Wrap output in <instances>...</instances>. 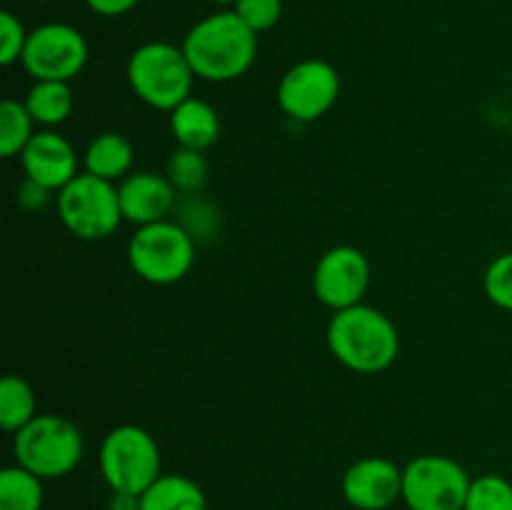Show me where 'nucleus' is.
<instances>
[{
	"instance_id": "nucleus-19",
	"label": "nucleus",
	"mask_w": 512,
	"mask_h": 510,
	"mask_svg": "<svg viewBox=\"0 0 512 510\" xmlns=\"http://www.w3.org/2000/svg\"><path fill=\"white\" fill-rule=\"evenodd\" d=\"M38 415L35 390L20 375H5L0 380V425L5 433L15 435Z\"/></svg>"
},
{
	"instance_id": "nucleus-10",
	"label": "nucleus",
	"mask_w": 512,
	"mask_h": 510,
	"mask_svg": "<svg viewBox=\"0 0 512 510\" xmlns=\"http://www.w3.org/2000/svg\"><path fill=\"white\" fill-rule=\"evenodd\" d=\"M340 95V75L330 63L308 58L295 63L278 85V105L290 120L313 123L335 105Z\"/></svg>"
},
{
	"instance_id": "nucleus-22",
	"label": "nucleus",
	"mask_w": 512,
	"mask_h": 510,
	"mask_svg": "<svg viewBox=\"0 0 512 510\" xmlns=\"http://www.w3.org/2000/svg\"><path fill=\"white\" fill-rule=\"evenodd\" d=\"M165 175H168V180L175 185L178 193L193 195L208 180V160H205V155L200 150L178 148L170 155Z\"/></svg>"
},
{
	"instance_id": "nucleus-20",
	"label": "nucleus",
	"mask_w": 512,
	"mask_h": 510,
	"mask_svg": "<svg viewBox=\"0 0 512 510\" xmlns=\"http://www.w3.org/2000/svg\"><path fill=\"white\" fill-rule=\"evenodd\" d=\"M43 500V478L20 465H10L0 473V510H40Z\"/></svg>"
},
{
	"instance_id": "nucleus-7",
	"label": "nucleus",
	"mask_w": 512,
	"mask_h": 510,
	"mask_svg": "<svg viewBox=\"0 0 512 510\" xmlns=\"http://www.w3.org/2000/svg\"><path fill=\"white\" fill-rule=\"evenodd\" d=\"M100 473L113 493L143 495L160 478V448L140 425H118L100 445Z\"/></svg>"
},
{
	"instance_id": "nucleus-21",
	"label": "nucleus",
	"mask_w": 512,
	"mask_h": 510,
	"mask_svg": "<svg viewBox=\"0 0 512 510\" xmlns=\"http://www.w3.org/2000/svg\"><path fill=\"white\" fill-rule=\"evenodd\" d=\"M35 135V120L23 100H3L0 103V155L15 158L25 150Z\"/></svg>"
},
{
	"instance_id": "nucleus-13",
	"label": "nucleus",
	"mask_w": 512,
	"mask_h": 510,
	"mask_svg": "<svg viewBox=\"0 0 512 510\" xmlns=\"http://www.w3.org/2000/svg\"><path fill=\"white\" fill-rule=\"evenodd\" d=\"M118 198L123 220L143 228V225L168 220L178 203V190L170 183L168 175L153 173V170H135L118 183Z\"/></svg>"
},
{
	"instance_id": "nucleus-6",
	"label": "nucleus",
	"mask_w": 512,
	"mask_h": 510,
	"mask_svg": "<svg viewBox=\"0 0 512 510\" xmlns=\"http://www.w3.org/2000/svg\"><path fill=\"white\" fill-rule=\"evenodd\" d=\"M55 208L63 228L80 240H103L123 223L118 185L85 170L55 193Z\"/></svg>"
},
{
	"instance_id": "nucleus-17",
	"label": "nucleus",
	"mask_w": 512,
	"mask_h": 510,
	"mask_svg": "<svg viewBox=\"0 0 512 510\" xmlns=\"http://www.w3.org/2000/svg\"><path fill=\"white\" fill-rule=\"evenodd\" d=\"M140 510H208V498L195 480L170 473L140 495Z\"/></svg>"
},
{
	"instance_id": "nucleus-24",
	"label": "nucleus",
	"mask_w": 512,
	"mask_h": 510,
	"mask_svg": "<svg viewBox=\"0 0 512 510\" xmlns=\"http://www.w3.org/2000/svg\"><path fill=\"white\" fill-rule=\"evenodd\" d=\"M485 295L500 310L512 313V253H503L488 265L483 275Z\"/></svg>"
},
{
	"instance_id": "nucleus-5",
	"label": "nucleus",
	"mask_w": 512,
	"mask_h": 510,
	"mask_svg": "<svg viewBox=\"0 0 512 510\" xmlns=\"http://www.w3.org/2000/svg\"><path fill=\"white\" fill-rule=\"evenodd\" d=\"M128 263L150 285H175L195 263V238L185 225L163 220L143 225L128 243Z\"/></svg>"
},
{
	"instance_id": "nucleus-29",
	"label": "nucleus",
	"mask_w": 512,
	"mask_h": 510,
	"mask_svg": "<svg viewBox=\"0 0 512 510\" xmlns=\"http://www.w3.org/2000/svg\"><path fill=\"white\" fill-rule=\"evenodd\" d=\"M110 510H140V495L135 493H113Z\"/></svg>"
},
{
	"instance_id": "nucleus-9",
	"label": "nucleus",
	"mask_w": 512,
	"mask_h": 510,
	"mask_svg": "<svg viewBox=\"0 0 512 510\" xmlns=\"http://www.w3.org/2000/svg\"><path fill=\"white\" fill-rule=\"evenodd\" d=\"M20 63L33 80L70 83L88 63V40L70 23H43L28 33Z\"/></svg>"
},
{
	"instance_id": "nucleus-25",
	"label": "nucleus",
	"mask_w": 512,
	"mask_h": 510,
	"mask_svg": "<svg viewBox=\"0 0 512 510\" xmlns=\"http://www.w3.org/2000/svg\"><path fill=\"white\" fill-rule=\"evenodd\" d=\"M233 10L253 33L260 35L280 23L283 0H238V3L233 5Z\"/></svg>"
},
{
	"instance_id": "nucleus-14",
	"label": "nucleus",
	"mask_w": 512,
	"mask_h": 510,
	"mask_svg": "<svg viewBox=\"0 0 512 510\" xmlns=\"http://www.w3.org/2000/svg\"><path fill=\"white\" fill-rule=\"evenodd\" d=\"M20 163H23L25 178L53 190V193L63 190L78 175L75 148L68 138L50 128L38 130L30 138V143L20 153Z\"/></svg>"
},
{
	"instance_id": "nucleus-1",
	"label": "nucleus",
	"mask_w": 512,
	"mask_h": 510,
	"mask_svg": "<svg viewBox=\"0 0 512 510\" xmlns=\"http://www.w3.org/2000/svg\"><path fill=\"white\" fill-rule=\"evenodd\" d=\"M183 53L195 78L230 83L248 73L258 55V33L233 8L198 20L183 38Z\"/></svg>"
},
{
	"instance_id": "nucleus-15",
	"label": "nucleus",
	"mask_w": 512,
	"mask_h": 510,
	"mask_svg": "<svg viewBox=\"0 0 512 510\" xmlns=\"http://www.w3.org/2000/svg\"><path fill=\"white\" fill-rule=\"evenodd\" d=\"M170 133H173L178 148L205 153L220 138L218 110L210 103H205V100L190 95L178 108L170 110Z\"/></svg>"
},
{
	"instance_id": "nucleus-23",
	"label": "nucleus",
	"mask_w": 512,
	"mask_h": 510,
	"mask_svg": "<svg viewBox=\"0 0 512 510\" xmlns=\"http://www.w3.org/2000/svg\"><path fill=\"white\" fill-rule=\"evenodd\" d=\"M463 510H512V483L498 473L480 475L470 483Z\"/></svg>"
},
{
	"instance_id": "nucleus-8",
	"label": "nucleus",
	"mask_w": 512,
	"mask_h": 510,
	"mask_svg": "<svg viewBox=\"0 0 512 510\" xmlns=\"http://www.w3.org/2000/svg\"><path fill=\"white\" fill-rule=\"evenodd\" d=\"M470 475L448 455H420L403 468V503L410 510H463Z\"/></svg>"
},
{
	"instance_id": "nucleus-18",
	"label": "nucleus",
	"mask_w": 512,
	"mask_h": 510,
	"mask_svg": "<svg viewBox=\"0 0 512 510\" xmlns=\"http://www.w3.org/2000/svg\"><path fill=\"white\" fill-rule=\"evenodd\" d=\"M23 103L33 115L35 125L55 128L73 113V90H70V83H60V80H35Z\"/></svg>"
},
{
	"instance_id": "nucleus-28",
	"label": "nucleus",
	"mask_w": 512,
	"mask_h": 510,
	"mask_svg": "<svg viewBox=\"0 0 512 510\" xmlns=\"http://www.w3.org/2000/svg\"><path fill=\"white\" fill-rule=\"evenodd\" d=\"M140 0H85L90 10L100 18H120V15L130 13Z\"/></svg>"
},
{
	"instance_id": "nucleus-12",
	"label": "nucleus",
	"mask_w": 512,
	"mask_h": 510,
	"mask_svg": "<svg viewBox=\"0 0 512 510\" xmlns=\"http://www.w3.org/2000/svg\"><path fill=\"white\" fill-rule=\"evenodd\" d=\"M343 495L355 510H385L403 498V470L388 458H360L343 475Z\"/></svg>"
},
{
	"instance_id": "nucleus-11",
	"label": "nucleus",
	"mask_w": 512,
	"mask_h": 510,
	"mask_svg": "<svg viewBox=\"0 0 512 510\" xmlns=\"http://www.w3.org/2000/svg\"><path fill=\"white\" fill-rule=\"evenodd\" d=\"M370 285V263L353 245H335L320 255L313 273V293L325 308L345 310L363 303Z\"/></svg>"
},
{
	"instance_id": "nucleus-30",
	"label": "nucleus",
	"mask_w": 512,
	"mask_h": 510,
	"mask_svg": "<svg viewBox=\"0 0 512 510\" xmlns=\"http://www.w3.org/2000/svg\"><path fill=\"white\" fill-rule=\"evenodd\" d=\"M210 3H218V5H230V8H233V5L238 3V0H210Z\"/></svg>"
},
{
	"instance_id": "nucleus-26",
	"label": "nucleus",
	"mask_w": 512,
	"mask_h": 510,
	"mask_svg": "<svg viewBox=\"0 0 512 510\" xmlns=\"http://www.w3.org/2000/svg\"><path fill=\"white\" fill-rule=\"evenodd\" d=\"M28 33L30 30H25L23 20L18 15H13L10 10L0 13V63H20L25 43H28Z\"/></svg>"
},
{
	"instance_id": "nucleus-4",
	"label": "nucleus",
	"mask_w": 512,
	"mask_h": 510,
	"mask_svg": "<svg viewBox=\"0 0 512 510\" xmlns=\"http://www.w3.org/2000/svg\"><path fill=\"white\" fill-rule=\"evenodd\" d=\"M83 433L63 415H35L13 435L15 465L43 480L73 473L83 460Z\"/></svg>"
},
{
	"instance_id": "nucleus-27",
	"label": "nucleus",
	"mask_w": 512,
	"mask_h": 510,
	"mask_svg": "<svg viewBox=\"0 0 512 510\" xmlns=\"http://www.w3.org/2000/svg\"><path fill=\"white\" fill-rule=\"evenodd\" d=\"M50 195H53V190L43 188V185H38V183H33V180L25 178L23 185L18 188V203L28 210H38V208H45V205L50 203Z\"/></svg>"
},
{
	"instance_id": "nucleus-2",
	"label": "nucleus",
	"mask_w": 512,
	"mask_h": 510,
	"mask_svg": "<svg viewBox=\"0 0 512 510\" xmlns=\"http://www.w3.org/2000/svg\"><path fill=\"white\" fill-rule=\"evenodd\" d=\"M328 348L333 358L353 373L375 375L395 363L400 335L383 310L358 303L335 310L328 323Z\"/></svg>"
},
{
	"instance_id": "nucleus-3",
	"label": "nucleus",
	"mask_w": 512,
	"mask_h": 510,
	"mask_svg": "<svg viewBox=\"0 0 512 510\" xmlns=\"http://www.w3.org/2000/svg\"><path fill=\"white\" fill-rule=\"evenodd\" d=\"M128 85L140 103L155 110L178 108L190 98L195 73L183 53V45L150 40L138 45L128 58Z\"/></svg>"
},
{
	"instance_id": "nucleus-16",
	"label": "nucleus",
	"mask_w": 512,
	"mask_h": 510,
	"mask_svg": "<svg viewBox=\"0 0 512 510\" xmlns=\"http://www.w3.org/2000/svg\"><path fill=\"white\" fill-rule=\"evenodd\" d=\"M133 145L120 133H100L88 143L83 155L85 173L103 178L108 183H120L133 173Z\"/></svg>"
}]
</instances>
